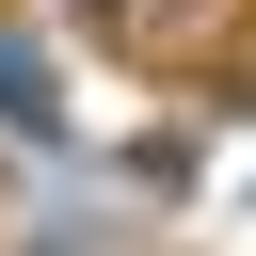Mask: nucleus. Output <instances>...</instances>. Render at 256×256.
Masks as SVG:
<instances>
[{
  "label": "nucleus",
  "mask_w": 256,
  "mask_h": 256,
  "mask_svg": "<svg viewBox=\"0 0 256 256\" xmlns=\"http://www.w3.org/2000/svg\"><path fill=\"white\" fill-rule=\"evenodd\" d=\"M0 128H64V96H48V64H32V48H0Z\"/></svg>",
  "instance_id": "obj_1"
}]
</instances>
